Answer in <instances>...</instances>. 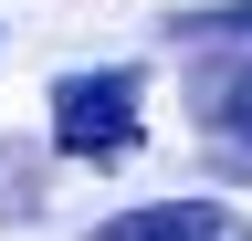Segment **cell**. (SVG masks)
<instances>
[{
	"mask_svg": "<svg viewBox=\"0 0 252 241\" xmlns=\"http://www.w3.org/2000/svg\"><path fill=\"white\" fill-rule=\"evenodd\" d=\"M210 63L189 74V105H200V136L220 158L252 168V42H200Z\"/></svg>",
	"mask_w": 252,
	"mask_h": 241,
	"instance_id": "obj_2",
	"label": "cell"
},
{
	"mask_svg": "<svg viewBox=\"0 0 252 241\" xmlns=\"http://www.w3.org/2000/svg\"><path fill=\"white\" fill-rule=\"evenodd\" d=\"M168 32L179 42H252V0H231V11H179Z\"/></svg>",
	"mask_w": 252,
	"mask_h": 241,
	"instance_id": "obj_5",
	"label": "cell"
},
{
	"mask_svg": "<svg viewBox=\"0 0 252 241\" xmlns=\"http://www.w3.org/2000/svg\"><path fill=\"white\" fill-rule=\"evenodd\" d=\"M84 241H252V220L231 199H147L126 220H94Z\"/></svg>",
	"mask_w": 252,
	"mask_h": 241,
	"instance_id": "obj_3",
	"label": "cell"
},
{
	"mask_svg": "<svg viewBox=\"0 0 252 241\" xmlns=\"http://www.w3.org/2000/svg\"><path fill=\"white\" fill-rule=\"evenodd\" d=\"M137 95H147V84L126 74V63H84V74H63V84H53V147H63L74 168H116V158H137V147H147Z\"/></svg>",
	"mask_w": 252,
	"mask_h": 241,
	"instance_id": "obj_1",
	"label": "cell"
},
{
	"mask_svg": "<svg viewBox=\"0 0 252 241\" xmlns=\"http://www.w3.org/2000/svg\"><path fill=\"white\" fill-rule=\"evenodd\" d=\"M21 210H42V158H32V136H0V220H21Z\"/></svg>",
	"mask_w": 252,
	"mask_h": 241,
	"instance_id": "obj_4",
	"label": "cell"
}]
</instances>
